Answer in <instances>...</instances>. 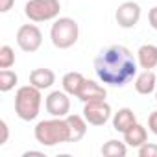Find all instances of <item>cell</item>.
Segmentation results:
<instances>
[{
    "mask_svg": "<svg viewBox=\"0 0 157 157\" xmlns=\"http://www.w3.org/2000/svg\"><path fill=\"white\" fill-rule=\"evenodd\" d=\"M157 89V76L153 70H142L135 78V91L139 94H151Z\"/></svg>",
    "mask_w": 157,
    "mask_h": 157,
    "instance_id": "obj_11",
    "label": "cell"
},
{
    "mask_svg": "<svg viewBox=\"0 0 157 157\" xmlns=\"http://www.w3.org/2000/svg\"><path fill=\"white\" fill-rule=\"evenodd\" d=\"M0 129H2V139H0V144H6L8 139H10V128H8V122L6 120L0 122Z\"/></svg>",
    "mask_w": 157,
    "mask_h": 157,
    "instance_id": "obj_24",
    "label": "cell"
},
{
    "mask_svg": "<svg viewBox=\"0 0 157 157\" xmlns=\"http://www.w3.org/2000/svg\"><path fill=\"white\" fill-rule=\"evenodd\" d=\"M30 83L41 91L50 89L56 83V74L50 68H35L30 72Z\"/></svg>",
    "mask_w": 157,
    "mask_h": 157,
    "instance_id": "obj_14",
    "label": "cell"
},
{
    "mask_svg": "<svg viewBox=\"0 0 157 157\" xmlns=\"http://www.w3.org/2000/svg\"><path fill=\"white\" fill-rule=\"evenodd\" d=\"M155 100H157V89H155Z\"/></svg>",
    "mask_w": 157,
    "mask_h": 157,
    "instance_id": "obj_27",
    "label": "cell"
},
{
    "mask_svg": "<svg viewBox=\"0 0 157 157\" xmlns=\"http://www.w3.org/2000/svg\"><path fill=\"white\" fill-rule=\"evenodd\" d=\"M41 102H43L41 89L33 87L32 83L24 85V87H19V91L15 94V113H17V117L24 122L35 120L39 117V111H41Z\"/></svg>",
    "mask_w": 157,
    "mask_h": 157,
    "instance_id": "obj_3",
    "label": "cell"
},
{
    "mask_svg": "<svg viewBox=\"0 0 157 157\" xmlns=\"http://www.w3.org/2000/svg\"><path fill=\"white\" fill-rule=\"evenodd\" d=\"M148 129H150L153 135H157V109L151 111L150 117H148Z\"/></svg>",
    "mask_w": 157,
    "mask_h": 157,
    "instance_id": "obj_22",
    "label": "cell"
},
{
    "mask_svg": "<svg viewBox=\"0 0 157 157\" xmlns=\"http://www.w3.org/2000/svg\"><path fill=\"white\" fill-rule=\"evenodd\" d=\"M65 118H67L68 129H70V140L68 142H80L87 133V124L89 122L82 115H67Z\"/></svg>",
    "mask_w": 157,
    "mask_h": 157,
    "instance_id": "obj_13",
    "label": "cell"
},
{
    "mask_svg": "<svg viewBox=\"0 0 157 157\" xmlns=\"http://www.w3.org/2000/svg\"><path fill=\"white\" fill-rule=\"evenodd\" d=\"M15 4V0H0V11L2 13H8Z\"/></svg>",
    "mask_w": 157,
    "mask_h": 157,
    "instance_id": "obj_25",
    "label": "cell"
},
{
    "mask_svg": "<svg viewBox=\"0 0 157 157\" xmlns=\"http://www.w3.org/2000/svg\"><path fill=\"white\" fill-rule=\"evenodd\" d=\"M33 135H35V140L46 148L68 142L70 140L68 122L67 118H59V117H52L50 120H41L35 126Z\"/></svg>",
    "mask_w": 157,
    "mask_h": 157,
    "instance_id": "obj_2",
    "label": "cell"
},
{
    "mask_svg": "<svg viewBox=\"0 0 157 157\" xmlns=\"http://www.w3.org/2000/svg\"><path fill=\"white\" fill-rule=\"evenodd\" d=\"M111 105L105 100H94L87 102L83 107V117L91 126H104L111 118Z\"/></svg>",
    "mask_w": 157,
    "mask_h": 157,
    "instance_id": "obj_7",
    "label": "cell"
},
{
    "mask_svg": "<svg viewBox=\"0 0 157 157\" xmlns=\"http://www.w3.org/2000/svg\"><path fill=\"white\" fill-rule=\"evenodd\" d=\"M137 63L142 70H153L157 67V46L155 44H142L137 50Z\"/></svg>",
    "mask_w": 157,
    "mask_h": 157,
    "instance_id": "obj_12",
    "label": "cell"
},
{
    "mask_svg": "<svg viewBox=\"0 0 157 157\" xmlns=\"http://www.w3.org/2000/svg\"><path fill=\"white\" fill-rule=\"evenodd\" d=\"M44 107H46L48 115L65 118L67 115H70V98H68V93H65V91H52L46 96V100H44Z\"/></svg>",
    "mask_w": 157,
    "mask_h": 157,
    "instance_id": "obj_9",
    "label": "cell"
},
{
    "mask_svg": "<svg viewBox=\"0 0 157 157\" xmlns=\"http://www.w3.org/2000/svg\"><path fill=\"white\" fill-rule=\"evenodd\" d=\"M148 22H150V26L157 32V6H153V8L150 10V13H148Z\"/></svg>",
    "mask_w": 157,
    "mask_h": 157,
    "instance_id": "obj_23",
    "label": "cell"
},
{
    "mask_svg": "<svg viewBox=\"0 0 157 157\" xmlns=\"http://www.w3.org/2000/svg\"><path fill=\"white\" fill-rule=\"evenodd\" d=\"M133 124H137V117H135L133 109H129V107H122L113 115V128L118 133L128 131Z\"/></svg>",
    "mask_w": 157,
    "mask_h": 157,
    "instance_id": "obj_15",
    "label": "cell"
},
{
    "mask_svg": "<svg viewBox=\"0 0 157 157\" xmlns=\"http://www.w3.org/2000/svg\"><path fill=\"white\" fill-rule=\"evenodd\" d=\"M30 155H43V151H33V150H30V151L24 153V157H30Z\"/></svg>",
    "mask_w": 157,
    "mask_h": 157,
    "instance_id": "obj_26",
    "label": "cell"
},
{
    "mask_svg": "<svg viewBox=\"0 0 157 157\" xmlns=\"http://www.w3.org/2000/svg\"><path fill=\"white\" fill-rule=\"evenodd\" d=\"M126 153H128V144L115 140V139L107 140L102 146V155H105V157H124Z\"/></svg>",
    "mask_w": 157,
    "mask_h": 157,
    "instance_id": "obj_18",
    "label": "cell"
},
{
    "mask_svg": "<svg viewBox=\"0 0 157 157\" xmlns=\"http://www.w3.org/2000/svg\"><path fill=\"white\" fill-rule=\"evenodd\" d=\"M148 140V131L142 124H133L128 131H124V142L131 148H139Z\"/></svg>",
    "mask_w": 157,
    "mask_h": 157,
    "instance_id": "obj_16",
    "label": "cell"
},
{
    "mask_svg": "<svg viewBox=\"0 0 157 157\" xmlns=\"http://www.w3.org/2000/svg\"><path fill=\"white\" fill-rule=\"evenodd\" d=\"M15 65V52L10 44L0 46V68H11Z\"/></svg>",
    "mask_w": 157,
    "mask_h": 157,
    "instance_id": "obj_20",
    "label": "cell"
},
{
    "mask_svg": "<svg viewBox=\"0 0 157 157\" xmlns=\"http://www.w3.org/2000/svg\"><path fill=\"white\" fill-rule=\"evenodd\" d=\"M85 80H87V78L82 72H67L63 76V80H61L63 91L68 93V94H72V96H78V93H80V89H82V85H83Z\"/></svg>",
    "mask_w": 157,
    "mask_h": 157,
    "instance_id": "obj_17",
    "label": "cell"
},
{
    "mask_svg": "<svg viewBox=\"0 0 157 157\" xmlns=\"http://www.w3.org/2000/svg\"><path fill=\"white\" fill-rule=\"evenodd\" d=\"M17 44L22 52L33 54L43 44V33L35 24H22L17 30Z\"/></svg>",
    "mask_w": 157,
    "mask_h": 157,
    "instance_id": "obj_6",
    "label": "cell"
},
{
    "mask_svg": "<svg viewBox=\"0 0 157 157\" xmlns=\"http://www.w3.org/2000/svg\"><path fill=\"white\" fill-rule=\"evenodd\" d=\"M59 0H28L24 6V15L32 22H46L59 17Z\"/></svg>",
    "mask_w": 157,
    "mask_h": 157,
    "instance_id": "obj_5",
    "label": "cell"
},
{
    "mask_svg": "<svg viewBox=\"0 0 157 157\" xmlns=\"http://www.w3.org/2000/svg\"><path fill=\"white\" fill-rule=\"evenodd\" d=\"M105 96H107L105 87L96 83V82H93V80H85L82 89H80V93H78V98H80L83 104L94 102V100H105Z\"/></svg>",
    "mask_w": 157,
    "mask_h": 157,
    "instance_id": "obj_10",
    "label": "cell"
},
{
    "mask_svg": "<svg viewBox=\"0 0 157 157\" xmlns=\"http://www.w3.org/2000/svg\"><path fill=\"white\" fill-rule=\"evenodd\" d=\"M137 150H139V157H157V144L155 142H148L146 140Z\"/></svg>",
    "mask_w": 157,
    "mask_h": 157,
    "instance_id": "obj_21",
    "label": "cell"
},
{
    "mask_svg": "<svg viewBox=\"0 0 157 157\" xmlns=\"http://www.w3.org/2000/svg\"><path fill=\"white\" fill-rule=\"evenodd\" d=\"M140 6L133 0L129 2H124L118 6V10L115 11V19H117V24L124 30H129V28H135L140 21Z\"/></svg>",
    "mask_w": 157,
    "mask_h": 157,
    "instance_id": "obj_8",
    "label": "cell"
},
{
    "mask_svg": "<svg viewBox=\"0 0 157 157\" xmlns=\"http://www.w3.org/2000/svg\"><path fill=\"white\" fill-rule=\"evenodd\" d=\"M137 57L128 46L113 44L102 50L94 59L98 80L109 87H124L137 76Z\"/></svg>",
    "mask_w": 157,
    "mask_h": 157,
    "instance_id": "obj_1",
    "label": "cell"
},
{
    "mask_svg": "<svg viewBox=\"0 0 157 157\" xmlns=\"http://www.w3.org/2000/svg\"><path fill=\"white\" fill-rule=\"evenodd\" d=\"M78 37H80V26H78V22L74 19L59 17L54 21V24L50 28V39L56 48L67 50L78 43Z\"/></svg>",
    "mask_w": 157,
    "mask_h": 157,
    "instance_id": "obj_4",
    "label": "cell"
},
{
    "mask_svg": "<svg viewBox=\"0 0 157 157\" xmlns=\"http://www.w3.org/2000/svg\"><path fill=\"white\" fill-rule=\"evenodd\" d=\"M17 83H19L17 72H13L10 68H2V70H0V91H2V93H10Z\"/></svg>",
    "mask_w": 157,
    "mask_h": 157,
    "instance_id": "obj_19",
    "label": "cell"
}]
</instances>
